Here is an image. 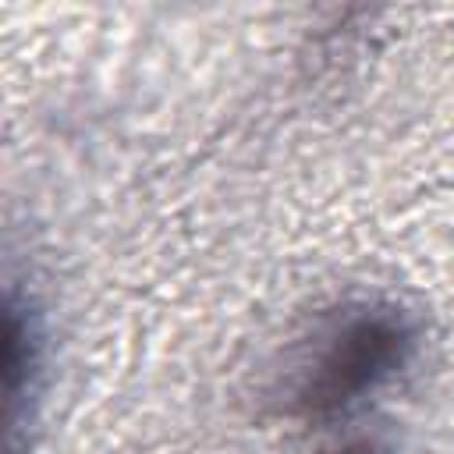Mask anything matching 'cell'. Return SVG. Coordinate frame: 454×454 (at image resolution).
Listing matches in <instances>:
<instances>
[{
  "mask_svg": "<svg viewBox=\"0 0 454 454\" xmlns=\"http://www.w3.org/2000/svg\"><path fill=\"white\" fill-rule=\"evenodd\" d=\"M404 330L394 319H358L348 326L312 376V404H344L401 362Z\"/></svg>",
  "mask_w": 454,
  "mask_h": 454,
  "instance_id": "6da1fadb",
  "label": "cell"
}]
</instances>
